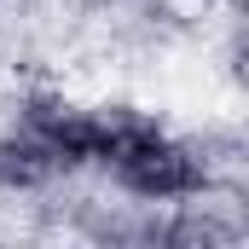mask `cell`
I'll return each instance as SVG.
<instances>
[{"instance_id": "6da1fadb", "label": "cell", "mask_w": 249, "mask_h": 249, "mask_svg": "<svg viewBox=\"0 0 249 249\" xmlns=\"http://www.w3.org/2000/svg\"><path fill=\"white\" fill-rule=\"evenodd\" d=\"M105 174H110V186L133 197V203H174V197H186L197 186V162H191L186 139H174V133H162V127H139V133H127L122 145L99 162Z\"/></svg>"}]
</instances>
